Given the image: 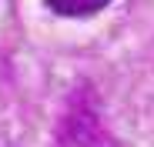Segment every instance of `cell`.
Segmentation results:
<instances>
[{
	"label": "cell",
	"instance_id": "2",
	"mask_svg": "<svg viewBox=\"0 0 154 147\" xmlns=\"http://www.w3.org/2000/svg\"><path fill=\"white\" fill-rule=\"evenodd\" d=\"M111 0H47L50 10H57L60 17H91L97 10H104Z\"/></svg>",
	"mask_w": 154,
	"mask_h": 147
},
{
	"label": "cell",
	"instance_id": "1",
	"mask_svg": "<svg viewBox=\"0 0 154 147\" xmlns=\"http://www.w3.org/2000/svg\"><path fill=\"white\" fill-rule=\"evenodd\" d=\"M54 147H111V134L100 120L94 100H84L81 94L67 104L60 124H57V137Z\"/></svg>",
	"mask_w": 154,
	"mask_h": 147
}]
</instances>
